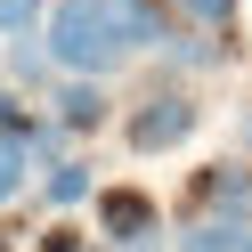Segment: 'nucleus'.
I'll list each match as a JSON object with an SVG mask.
<instances>
[{
    "mask_svg": "<svg viewBox=\"0 0 252 252\" xmlns=\"http://www.w3.org/2000/svg\"><path fill=\"white\" fill-rule=\"evenodd\" d=\"M163 41H171V17L155 0H57V8H41V49L73 82H106L122 57L163 49Z\"/></svg>",
    "mask_w": 252,
    "mask_h": 252,
    "instance_id": "f257e3e1",
    "label": "nucleus"
},
{
    "mask_svg": "<svg viewBox=\"0 0 252 252\" xmlns=\"http://www.w3.org/2000/svg\"><path fill=\"white\" fill-rule=\"evenodd\" d=\"M195 122H203V106L187 98V90H163V98L130 106L122 138H130V155H163V147H179V138H195Z\"/></svg>",
    "mask_w": 252,
    "mask_h": 252,
    "instance_id": "f03ea898",
    "label": "nucleus"
},
{
    "mask_svg": "<svg viewBox=\"0 0 252 252\" xmlns=\"http://www.w3.org/2000/svg\"><path fill=\"white\" fill-rule=\"evenodd\" d=\"M49 114H57V130H98V122H106V90L98 82H57Z\"/></svg>",
    "mask_w": 252,
    "mask_h": 252,
    "instance_id": "7ed1b4c3",
    "label": "nucleus"
},
{
    "mask_svg": "<svg viewBox=\"0 0 252 252\" xmlns=\"http://www.w3.org/2000/svg\"><path fill=\"white\" fill-rule=\"evenodd\" d=\"M98 212H106V236H114V244H147L155 236V203L147 195H106Z\"/></svg>",
    "mask_w": 252,
    "mask_h": 252,
    "instance_id": "20e7f679",
    "label": "nucleus"
},
{
    "mask_svg": "<svg viewBox=\"0 0 252 252\" xmlns=\"http://www.w3.org/2000/svg\"><path fill=\"white\" fill-rule=\"evenodd\" d=\"M33 179V147H25V122H0V203H17Z\"/></svg>",
    "mask_w": 252,
    "mask_h": 252,
    "instance_id": "39448f33",
    "label": "nucleus"
},
{
    "mask_svg": "<svg viewBox=\"0 0 252 252\" xmlns=\"http://www.w3.org/2000/svg\"><path fill=\"white\" fill-rule=\"evenodd\" d=\"M236 244H244V220H220V212L187 220V236H179V252H236Z\"/></svg>",
    "mask_w": 252,
    "mask_h": 252,
    "instance_id": "423d86ee",
    "label": "nucleus"
},
{
    "mask_svg": "<svg viewBox=\"0 0 252 252\" xmlns=\"http://www.w3.org/2000/svg\"><path fill=\"white\" fill-rule=\"evenodd\" d=\"M41 195H49L57 212H65V203H90V163H73V155H65V163H49V179H41Z\"/></svg>",
    "mask_w": 252,
    "mask_h": 252,
    "instance_id": "0eeeda50",
    "label": "nucleus"
},
{
    "mask_svg": "<svg viewBox=\"0 0 252 252\" xmlns=\"http://www.w3.org/2000/svg\"><path fill=\"white\" fill-rule=\"evenodd\" d=\"M41 33V0H0V41H33Z\"/></svg>",
    "mask_w": 252,
    "mask_h": 252,
    "instance_id": "6e6552de",
    "label": "nucleus"
},
{
    "mask_svg": "<svg viewBox=\"0 0 252 252\" xmlns=\"http://www.w3.org/2000/svg\"><path fill=\"white\" fill-rule=\"evenodd\" d=\"M179 8H187L195 25H228V17H236V0H179Z\"/></svg>",
    "mask_w": 252,
    "mask_h": 252,
    "instance_id": "1a4fd4ad",
    "label": "nucleus"
},
{
    "mask_svg": "<svg viewBox=\"0 0 252 252\" xmlns=\"http://www.w3.org/2000/svg\"><path fill=\"white\" fill-rule=\"evenodd\" d=\"M17 73H25V82H41V73H49V49H41V41H17Z\"/></svg>",
    "mask_w": 252,
    "mask_h": 252,
    "instance_id": "9d476101",
    "label": "nucleus"
},
{
    "mask_svg": "<svg viewBox=\"0 0 252 252\" xmlns=\"http://www.w3.org/2000/svg\"><path fill=\"white\" fill-rule=\"evenodd\" d=\"M0 122H8V90H0Z\"/></svg>",
    "mask_w": 252,
    "mask_h": 252,
    "instance_id": "9b49d317",
    "label": "nucleus"
},
{
    "mask_svg": "<svg viewBox=\"0 0 252 252\" xmlns=\"http://www.w3.org/2000/svg\"><path fill=\"white\" fill-rule=\"evenodd\" d=\"M236 252H252V228H244V244H236Z\"/></svg>",
    "mask_w": 252,
    "mask_h": 252,
    "instance_id": "f8f14e48",
    "label": "nucleus"
},
{
    "mask_svg": "<svg viewBox=\"0 0 252 252\" xmlns=\"http://www.w3.org/2000/svg\"><path fill=\"white\" fill-rule=\"evenodd\" d=\"M244 138H252V114H244Z\"/></svg>",
    "mask_w": 252,
    "mask_h": 252,
    "instance_id": "ddd939ff",
    "label": "nucleus"
}]
</instances>
